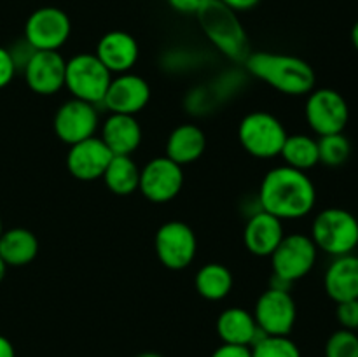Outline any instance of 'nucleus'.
Returning <instances> with one entry per match:
<instances>
[{"instance_id":"f257e3e1","label":"nucleus","mask_w":358,"mask_h":357,"mask_svg":"<svg viewBox=\"0 0 358 357\" xmlns=\"http://www.w3.org/2000/svg\"><path fill=\"white\" fill-rule=\"evenodd\" d=\"M317 189L306 172L292 167H275L259 188V205L278 219H301L313 210Z\"/></svg>"},{"instance_id":"f03ea898","label":"nucleus","mask_w":358,"mask_h":357,"mask_svg":"<svg viewBox=\"0 0 358 357\" xmlns=\"http://www.w3.org/2000/svg\"><path fill=\"white\" fill-rule=\"evenodd\" d=\"M248 72L259 80L289 97H303L315 90L317 76L303 58L285 52L255 51L245 59Z\"/></svg>"},{"instance_id":"7ed1b4c3","label":"nucleus","mask_w":358,"mask_h":357,"mask_svg":"<svg viewBox=\"0 0 358 357\" xmlns=\"http://www.w3.org/2000/svg\"><path fill=\"white\" fill-rule=\"evenodd\" d=\"M196 16L206 37L224 56L233 62L245 63L250 55V42L233 9L224 6L220 0H210Z\"/></svg>"},{"instance_id":"20e7f679","label":"nucleus","mask_w":358,"mask_h":357,"mask_svg":"<svg viewBox=\"0 0 358 357\" xmlns=\"http://www.w3.org/2000/svg\"><path fill=\"white\" fill-rule=\"evenodd\" d=\"M310 237L318 251L332 258L353 254L358 247V219L350 210L329 206L315 217Z\"/></svg>"},{"instance_id":"39448f33","label":"nucleus","mask_w":358,"mask_h":357,"mask_svg":"<svg viewBox=\"0 0 358 357\" xmlns=\"http://www.w3.org/2000/svg\"><path fill=\"white\" fill-rule=\"evenodd\" d=\"M287 130L276 115L264 111H255L245 115L238 126V139L241 147L250 156L259 160H271L280 156L287 140Z\"/></svg>"},{"instance_id":"423d86ee","label":"nucleus","mask_w":358,"mask_h":357,"mask_svg":"<svg viewBox=\"0 0 358 357\" xmlns=\"http://www.w3.org/2000/svg\"><path fill=\"white\" fill-rule=\"evenodd\" d=\"M110 80L112 74L93 52H80L66 59L65 88L72 98L93 105L101 104Z\"/></svg>"},{"instance_id":"0eeeda50","label":"nucleus","mask_w":358,"mask_h":357,"mask_svg":"<svg viewBox=\"0 0 358 357\" xmlns=\"http://www.w3.org/2000/svg\"><path fill=\"white\" fill-rule=\"evenodd\" d=\"M318 248L311 237L303 233L285 234L269 258H271L273 276L292 286L304 279L317 262Z\"/></svg>"},{"instance_id":"6e6552de","label":"nucleus","mask_w":358,"mask_h":357,"mask_svg":"<svg viewBox=\"0 0 358 357\" xmlns=\"http://www.w3.org/2000/svg\"><path fill=\"white\" fill-rule=\"evenodd\" d=\"M304 115L317 135H332V133H343L350 119L348 102L345 100L339 91L331 88H320L313 90L308 94Z\"/></svg>"},{"instance_id":"1a4fd4ad","label":"nucleus","mask_w":358,"mask_h":357,"mask_svg":"<svg viewBox=\"0 0 358 357\" xmlns=\"http://www.w3.org/2000/svg\"><path fill=\"white\" fill-rule=\"evenodd\" d=\"M157 259L168 270H184L194 261L198 252L196 233L184 220H168L154 238Z\"/></svg>"},{"instance_id":"9d476101","label":"nucleus","mask_w":358,"mask_h":357,"mask_svg":"<svg viewBox=\"0 0 358 357\" xmlns=\"http://www.w3.org/2000/svg\"><path fill=\"white\" fill-rule=\"evenodd\" d=\"M72 23L65 10L58 7H41L24 23V41L35 51H58L70 37Z\"/></svg>"},{"instance_id":"9b49d317","label":"nucleus","mask_w":358,"mask_h":357,"mask_svg":"<svg viewBox=\"0 0 358 357\" xmlns=\"http://www.w3.org/2000/svg\"><path fill=\"white\" fill-rule=\"evenodd\" d=\"M259 329L269 336H289L297 321V307L289 289L269 287L259 296L254 308Z\"/></svg>"},{"instance_id":"f8f14e48","label":"nucleus","mask_w":358,"mask_h":357,"mask_svg":"<svg viewBox=\"0 0 358 357\" xmlns=\"http://www.w3.org/2000/svg\"><path fill=\"white\" fill-rule=\"evenodd\" d=\"M184 186V170L170 158L159 156L140 168L138 191L152 203H166L177 198Z\"/></svg>"},{"instance_id":"ddd939ff","label":"nucleus","mask_w":358,"mask_h":357,"mask_svg":"<svg viewBox=\"0 0 358 357\" xmlns=\"http://www.w3.org/2000/svg\"><path fill=\"white\" fill-rule=\"evenodd\" d=\"M98 125L100 118H98L96 105L77 98H70L59 105L52 119V130L56 136L69 146L94 136Z\"/></svg>"},{"instance_id":"4468645a","label":"nucleus","mask_w":358,"mask_h":357,"mask_svg":"<svg viewBox=\"0 0 358 357\" xmlns=\"http://www.w3.org/2000/svg\"><path fill=\"white\" fill-rule=\"evenodd\" d=\"M150 100V86L143 77L126 72L112 77L101 104L110 114L136 115L147 107Z\"/></svg>"},{"instance_id":"2eb2a0df","label":"nucleus","mask_w":358,"mask_h":357,"mask_svg":"<svg viewBox=\"0 0 358 357\" xmlns=\"http://www.w3.org/2000/svg\"><path fill=\"white\" fill-rule=\"evenodd\" d=\"M66 59L58 51H35L24 65V80L37 94H55L65 88Z\"/></svg>"},{"instance_id":"dca6fc26","label":"nucleus","mask_w":358,"mask_h":357,"mask_svg":"<svg viewBox=\"0 0 358 357\" xmlns=\"http://www.w3.org/2000/svg\"><path fill=\"white\" fill-rule=\"evenodd\" d=\"M112 156L114 154L108 150L103 140L98 136H91V139L70 146L69 153H66V168L77 181H96V178L103 177V172L110 163Z\"/></svg>"},{"instance_id":"f3484780","label":"nucleus","mask_w":358,"mask_h":357,"mask_svg":"<svg viewBox=\"0 0 358 357\" xmlns=\"http://www.w3.org/2000/svg\"><path fill=\"white\" fill-rule=\"evenodd\" d=\"M285 237L282 219L259 209L248 217L243 230V244L250 254L269 258Z\"/></svg>"},{"instance_id":"a211bd4d","label":"nucleus","mask_w":358,"mask_h":357,"mask_svg":"<svg viewBox=\"0 0 358 357\" xmlns=\"http://www.w3.org/2000/svg\"><path fill=\"white\" fill-rule=\"evenodd\" d=\"M94 55L110 74H126L138 62V42L128 31L112 30L98 41Z\"/></svg>"},{"instance_id":"6ab92c4d","label":"nucleus","mask_w":358,"mask_h":357,"mask_svg":"<svg viewBox=\"0 0 358 357\" xmlns=\"http://www.w3.org/2000/svg\"><path fill=\"white\" fill-rule=\"evenodd\" d=\"M100 139L114 156H131L142 144L143 132L135 115L110 114L101 125Z\"/></svg>"},{"instance_id":"aec40b11","label":"nucleus","mask_w":358,"mask_h":357,"mask_svg":"<svg viewBox=\"0 0 358 357\" xmlns=\"http://www.w3.org/2000/svg\"><path fill=\"white\" fill-rule=\"evenodd\" d=\"M327 296L336 303L358 300V255H338L324 276Z\"/></svg>"},{"instance_id":"412c9836","label":"nucleus","mask_w":358,"mask_h":357,"mask_svg":"<svg viewBox=\"0 0 358 357\" xmlns=\"http://www.w3.org/2000/svg\"><path fill=\"white\" fill-rule=\"evenodd\" d=\"M217 335L222 343L252 346L264 332L259 329L254 314L240 307L224 310L217 318Z\"/></svg>"},{"instance_id":"4be33fe9","label":"nucleus","mask_w":358,"mask_h":357,"mask_svg":"<svg viewBox=\"0 0 358 357\" xmlns=\"http://www.w3.org/2000/svg\"><path fill=\"white\" fill-rule=\"evenodd\" d=\"M206 149V136L196 125H180L170 133L166 140V158L177 164L194 163Z\"/></svg>"},{"instance_id":"5701e85b","label":"nucleus","mask_w":358,"mask_h":357,"mask_svg":"<svg viewBox=\"0 0 358 357\" xmlns=\"http://www.w3.org/2000/svg\"><path fill=\"white\" fill-rule=\"evenodd\" d=\"M38 254V240L30 230L13 227L0 237V258L7 266L30 265Z\"/></svg>"},{"instance_id":"b1692460","label":"nucleus","mask_w":358,"mask_h":357,"mask_svg":"<svg viewBox=\"0 0 358 357\" xmlns=\"http://www.w3.org/2000/svg\"><path fill=\"white\" fill-rule=\"evenodd\" d=\"M196 290L208 301H220L233 289V273L220 262H206L194 276Z\"/></svg>"},{"instance_id":"393cba45","label":"nucleus","mask_w":358,"mask_h":357,"mask_svg":"<svg viewBox=\"0 0 358 357\" xmlns=\"http://www.w3.org/2000/svg\"><path fill=\"white\" fill-rule=\"evenodd\" d=\"M101 178L114 195L129 196L138 189L140 168L131 156H112Z\"/></svg>"},{"instance_id":"a878e982","label":"nucleus","mask_w":358,"mask_h":357,"mask_svg":"<svg viewBox=\"0 0 358 357\" xmlns=\"http://www.w3.org/2000/svg\"><path fill=\"white\" fill-rule=\"evenodd\" d=\"M280 156L283 158L287 167H292L301 172L311 170V168H315L320 163V158H318V140H315L310 135H304V133L287 135Z\"/></svg>"},{"instance_id":"bb28decb","label":"nucleus","mask_w":358,"mask_h":357,"mask_svg":"<svg viewBox=\"0 0 358 357\" xmlns=\"http://www.w3.org/2000/svg\"><path fill=\"white\" fill-rule=\"evenodd\" d=\"M350 154H352V144L345 133H332L318 139V158L325 167H341L348 161Z\"/></svg>"},{"instance_id":"cd10ccee","label":"nucleus","mask_w":358,"mask_h":357,"mask_svg":"<svg viewBox=\"0 0 358 357\" xmlns=\"http://www.w3.org/2000/svg\"><path fill=\"white\" fill-rule=\"evenodd\" d=\"M252 357H301V350L289 336L262 335L250 346Z\"/></svg>"},{"instance_id":"c85d7f7f","label":"nucleus","mask_w":358,"mask_h":357,"mask_svg":"<svg viewBox=\"0 0 358 357\" xmlns=\"http://www.w3.org/2000/svg\"><path fill=\"white\" fill-rule=\"evenodd\" d=\"M325 357H358V332L338 329L325 343Z\"/></svg>"},{"instance_id":"c756f323","label":"nucleus","mask_w":358,"mask_h":357,"mask_svg":"<svg viewBox=\"0 0 358 357\" xmlns=\"http://www.w3.org/2000/svg\"><path fill=\"white\" fill-rule=\"evenodd\" d=\"M336 317L341 324L343 329H350V331H357L358 329V300H350L338 303L336 308Z\"/></svg>"},{"instance_id":"7c9ffc66","label":"nucleus","mask_w":358,"mask_h":357,"mask_svg":"<svg viewBox=\"0 0 358 357\" xmlns=\"http://www.w3.org/2000/svg\"><path fill=\"white\" fill-rule=\"evenodd\" d=\"M16 70H17L16 63H14L9 49L0 48V90H2V88H6L7 84L13 80Z\"/></svg>"},{"instance_id":"2f4dec72","label":"nucleus","mask_w":358,"mask_h":357,"mask_svg":"<svg viewBox=\"0 0 358 357\" xmlns=\"http://www.w3.org/2000/svg\"><path fill=\"white\" fill-rule=\"evenodd\" d=\"M173 10L180 14H198L210 0H166Z\"/></svg>"},{"instance_id":"473e14b6","label":"nucleus","mask_w":358,"mask_h":357,"mask_svg":"<svg viewBox=\"0 0 358 357\" xmlns=\"http://www.w3.org/2000/svg\"><path fill=\"white\" fill-rule=\"evenodd\" d=\"M210 357H252V352L250 346L222 343L219 349L213 350V354Z\"/></svg>"},{"instance_id":"72a5a7b5","label":"nucleus","mask_w":358,"mask_h":357,"mask_svg":"<svg viewBox=\"0 0 358 357\" xmlns=\"http://www.w3.org/2000/svg\"><path fill=\"white\" fill-rule=\"evenodd\" d=\"M220 2L229 7V9H233L234 13H241V10L254 9L261 0H220Z\"/></svg>"},{"instance_id":"f704fd0d","label":"nucleus","mask_w":358,"mask_h":357,"mask_svg":"<svg viewBox=\"0 0 358 357\" xmlns=\"http://www.w3.org/2000/svg\"><path fill=\"white\" fill-rule=\"evenodd\" d=\"M0 357H16V352H14V346L10 343V340H7L2 335H0Z\"/></svg>"},{"instance_id":"c9c22d12","label":"nucleus","mask_w":358,"mask_h":357,"mask_svg":"<svg viewBox=\"0 0 358 357\" xmlns=\"http://www.w3.org/2000/svg\"><path fill=\"white\" fill-rule=\"evenodd\" d=\"M352 44H353V48L358 51V21L353 24V28H352Z\"/></svg>"},{"instance_id":"e433bc0d","label":"nucleus","mask_w":358,"mask_h":357,"mask_svg":"<svg viewBox=\"0 0 358 357\" xmlns=\"http://www.w3.org/2000/svg\"><path fill=\"white\" fill-rule=\"evenodd\" d=\"M6 272H7V265H6V261L0 258V282H2L3 276H6Z\"/></svg>"},{"instance_id":"4c0bfd02","label":"nucleus","mask_w":358,"mask_h":357,"mask_svg":"<svg viewBox=\"0 0 358 357\" xmlns=\"http://www.w3.org/2000/svg\"><path fill=\"white\" fill-rule=\"evenodd\" d=\"M135 357H163V356H161V354H157V352H142V354H138V356H135Z\"/></svg>"},{"instance_id":"58836bf2","label":"nucleus","mask_w":358,"mask_h":357,"mask_svg":"<svg viewBox=\"0 0 358 357\" xmlns=\"http://www.w3.org/2000/svg\"><path fill=\"white\" fill-rule=\"evenodd\" d=\"M3 233V226H2V219H0V237H2Z\"/></svg>"},{"instance_id":"ea45409f","label":"nucleus","mask_w":358,"mask_h":357,"mask_svg":"<svg viewBox=\"0 0 358 357\" xmlns=\"http://www.w3.org/2000/svg\"><path fill=\"white\" fill-rule=\"evenodd\" d=\"M357 332H358V329H357Z\"/></svg>"}]
</instances>
